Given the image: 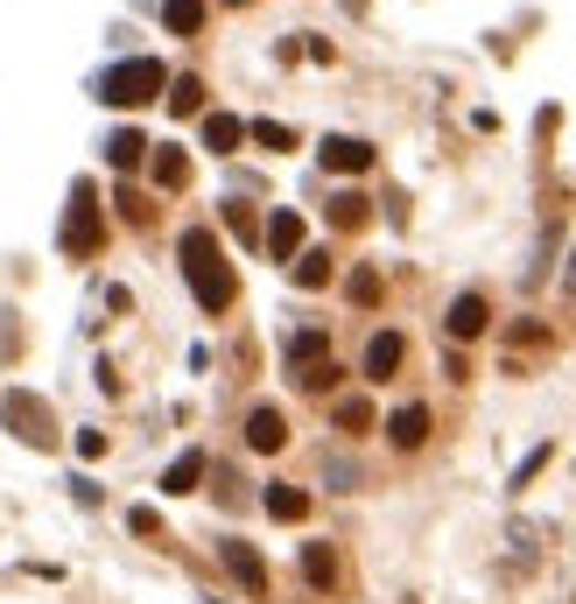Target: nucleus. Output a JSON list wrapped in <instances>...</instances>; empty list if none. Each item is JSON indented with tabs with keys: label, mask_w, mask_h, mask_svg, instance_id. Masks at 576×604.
Here are the masks:
<instances>
[{
	"label": "nucleus",
	"mask_w": 576,
	"mask_h": 604,
	"mask_svg": "<svg viewBox=\"0 0 576 604\" xmlns=\"http://www.w3.org/2000/svg\"><path fill=\"white\" fill-rule=\"evenodd\" d=\"M183 274H190V295H198L204 310H233L239 281H233V268H225V254H218L211 233H183Z\"/></svg>",
	"instance_id": "f257e3e1"
},
{
	"label": "nucleus",
	"mask_w": 576,
	"mask_h": 604,
	"mask_svg": "<svg viewBox=\"0 0 576 604\" xmlns=\"http://www.w3.org/2000/svg\"><path fill=\"white\" fill-rule=\"evenodd\" d=\"M92 91H99L106 106H148L162 91V64H156V56H120V64L99 71V85H92Z\"/></svg>",
	"instance_id": "f03ea898"
},
{
	"label": "nucleus",
	"mask_w": 576,
	"mask_h": 604,
	"mask_svg": "<svg viewBox=\"0 0 576 604\" xmlns=\"http://www.w3.org/2000/svg\"><path fill=\"white\" fill-rule=\"evenodd\" d=\"M99 247V212H92V191L78 183V197H71V218H64V254H92Z\"/></svg>",
	"instance_id": "7ed1b4c3"
},
{
	"label": "nucleus",
	"mask_w": 576,
	"mask_h": 604,
	"mask_svg": "<svg viewBox=\"0 0 576 604\" xmlns=\"http://www.w3.org/2000/svg\"><path fill=\"white\" fill-rule=\"evenodd\" d=\"M323 169H338V176H359V169H373V148L352 141V134H331V141H323Z\"/></svg>",
	"instance_id": "20e7f679"
},
{
	"label": "nucleus",
	"mask_w": 576,
	"mask_h": 604,
	"mask_svg": "<svg viewBox=\"0 0 576 604\" xmlns=\"http://www.w3.org/2000/svg\"><path fill=\"white\" fill-rule=\"evenodd\" d=\"M218 556H225V570H233L246 591H267V562L246 549V541H218Z\"/></svg>",
	"instance_id": "39448f33"
},
{
	"label": "nucleus",
	"mask_w": 576,
	"mask_h": 604,
	"mask_svg": "<svg viewBox=\"0 0 576 604\" xmlns=\"http://www.w3.org/2000/svg\"><path fill=\"white\" fill-rule=\"evenodd\" d=\"M246 443H254V450H281L288 443L281 408H254V414H246Z\"/></svg>",
	"instance_id": "423d86ee"
},
{
	"label": "nucleus",
	"mask_w": 576,
	"mask_h": 604,
	"mask_svg": "<svg viewBox=\"0 0 576 604\" xmlns=\"http://www.w3.org/2000/svg\"><path fill=\"white\" fill-rule=\"evenodd\" d=\"M296 247H302V218H296V212H275V218H267V254H275V260H296Z\"/></svg>",
	"instance_id": "0eeeda50"
},
{
	"label": "nucleus",
	"mask_w": 576,
	"mask_h": 604,
	"mask_svg": "<svg viewBox=\"0 0 576 604\" xmlns=\"http://www.w3.org/2000/svg\"><path fill=\"white\" fill-rule=\"evenodd\" d=\"M486 324H492L486 295H457V302H450V337H478Z\"/></svg>",
	"instance_id": "6e6552de"
},
{
	"label": "nucleus",
	"mask_w": 576,
	"mask_h": 604,
	"mask_svg": "<svg viewBox=\"0 0 576 604\" xmlns=\"http://www.w3.org/2000/svg\"><path fill=\"white\" fill-rule=\"evenodd\" d=\"M198 478H204V450H183V457L162 471V493L183 499V493H198Z\"/></svg>",
	"instance_id": "1a4fd4ad"
},
{
	"label": "nucleus",
	"mask_w": 576,
	"mask_h": 604,
	"mask_svg": "<svg viewBox=\"0 0 576 604\" xmlns=\"http://www.w3.org/2000/svg\"><path fill=\"white\" fill-rule=\"evenodd\" d=\"M8 422H14V429H22V436H29V443H50V429H43V422H50V414H43V408H35V401H29V393H8Z\"/></svg>",
	"instance_id": "9d476101"
},
{
	"label": "nucleus",
	"mask_w": 576,
	"mask_h": 604,
	"mask_svg": "<svg viewBox=\"0 0 576 604\" xmlns=\"http://www.w3.org/2000/svg\"><path fill=\"white\" fill-rule=\"evenodd\" d=\"M401 352H408V345H401V337H394V331H380V337H373V345H366V380H387V373L401 366Z\"/></svg>",
	"instance_id": "9b49d317"
},
{
	"label": "nucleus",
	"mask_w": 576,
	"mask_h": 604,
	"mask_svg": "<svg viewBox=\"0 0 576 604\" xmlns=\"http://www.w3.org/2000/svg\"><path fill=\"white\" fill-rule=\"evenodd\" d=\"M267 514H275V520H302V514H310V493H302V485H267Z\"/></svg>",
	"instance_id": "f8f14e48"
},
{
	"label": "nucleus",
	"mask_w": 576,
	"mask_h": 604,
	"mask_svg": "<svg viewBox=\"0 0 576 604\" xmlns=\"http://www.w3.org/2000/svg\"><path fill=\"white\" fill-rule=\"evenodd\" d=\"M239 141H246V127L233 120V112H211V120H204V148H218V155H233Z\"/></svg>",
	"instance_id": "ddd939ff"
},
{
	"label": "nucleus",
	"mask_w": 576,
	"mask_h": 604,
	"mask_svg": "<svg viewBox=\"0 0 576 604\" xmlns=\"http://www.w3.org/2000/svg\"><path fill=\"white\" fill-rule=\"evenodd\" d=\"M162 22H169V35H198L204 29V0H162Z\"/></svg>",
	"instance_id": "4468645a"
},
{
	"label": "nucleus",
	"mask_w": 576,
	"mask_h": 604,
	"mask_svg": "<svg viewBox=\"0 0 576 604\" xmlns=\"http://www.w3.org/2000/svg\"><path fill=\"white\" fill-rule=\"evenodd\" d=\"M387 429H394V443H401V450H415L422 436H429V408H401Z\"/></svg>",
	"instance_id": "2eb2a0df"
},
{
	"label": "nucleus",
	"mask_w": 576,
	"mask_h": 604,
	"mask_svg": "<svg viewBox=\"0 0 576 604\" xmlns=\"http://www.w3.org/2000/svg\"><path fill=\"white\" fill-rule=\"evenodd\" d=\"M141 155H148V141L134 134V127H120V134L106 141V162H113V169H134V162H141Z\"/></svg>",
	"instance_id": "dca6fc26"
},
{
	"label": "nucleus",
	"mask_w": 576,
	"mask_h": 604,
	"mask_svg": "<svg viewBox=\"0 0 576 604\" xmlns=\"http://www.w3.org/2000/svg\"><path fill=\"white\" fill-rule=\"evenodd\" d=\"M296 281H302V289H323V281H331V254H302L296 260Z\"/></svg>",
	"instance_id": "f3484780"
},
{
	"label": "nucleus",
	"mask_w": 576,
	"mask_h": 604,
	"mask_svg": "<svg viewBox=\"0 0 576 604\" xmlns=\"http://www.w3.org/2000/svg\"><path fill=\"white\" fill-rule=\"evenodd\" d=\"M183 176H190V162L177 155V148H162V155H156V183H162V191H177Z\"/></svg>",
	"instance_id": "a211bd4d"
},
{
	"label": "nucleus",
	"mask_w": 576,
	"mask_h": 604,
	"mask_svg": "<svg viewBox=\"0 0 576 604\" xmlns=\"http://www.w3.org/2000/svg\"><path fill=\"white\" fill-rule=\"evenodd\" d=\"M288 358H296V373H310L317 358H323V331H302L296 345H288Z\"/></svg>",
	"instance_id": "6ab92c4d"
},
{
	"label": "nucleus",
	"mask_w": 576,
	"mask_h": 604,
	"mask_svg": "<svg viewBox=\"0 0 576 604\" xmlns=\"http://www.w3.org/2000/svg\"><path fill=\"white\" fill-rule=\"evenodd\" d=\"M302 576H310V583H331V576H338L331 549H317V541H310V549H302Z\"/></svg>",
	"instance_id": "aec40b11"
},
{
	"label": "nucleus",
	"mask_w": 576,
	"mask_h": 604,
	"mask_svg": "<svg viewBox=\"0 0 576 604\" xmlns=\"http://www.w3.org/2000/svg\"><path fill=\"white\" fill-rule=\"evenodd\" d=\"M204 106V85L198 78H177V85H169V112H198Z\"/></svg>",
	"instance_id": "412c9836"
},
{
	"label": "nucleus",
	"mask_w": 576,
	"mask_h": 604,
	"mask_svg": "<svg viewBox=\"0 0 576 604\" xmlns=\"http://www.w3.org/2000/svg\"><path fill=\"white\" fill-rule=\"evenodd\" d=\"M254 141H260V148H296V134H288L281 120H254Z\"/></svg>",
	"instance_id": "4be33fe9"
},
{
	"label": "nucleus",
	"mask_w": 576,
	"mask_h": 604,
	"mask_svg": "<svg viewBox=\"0 0 576 604\" xmlns=\"http://www.w3.org/2000/svg\"><path fill=\"white\" fill-rule=\"evenodd\" d=\"M338 422L344 429H373V408L366 401H338Z\"/></svg>",
	"instance_id": "5701e85b"
},
{
	"label": "nucleus",
	"mask_w": 576,
	"mask_h": 604,
	"mask_svg": "<svg viewBox=\"0 0 576 604\" xmlns=\"http://www.w3.org/2000/svg\"><path fill=\"white\" fill-rule=\"evenodd\" d=\"M352 302H380V274L359 268V274H352Z\"/></svg>",
	"instance_id": "b1692460"
},
{
	"label": "nucleus",
	"mask_w": 576,
	"mask_h": 604,
	"mask_svg": "<svg viewBox=\"0 0 576 604\" xmlns=\"http://www.w3.org/2000/svg\"><path fill=\"white\" fill-rule=\"evenodd\" d=\"M331 218H338V225H359V218H366V197H338Z\"/></svg>",
	"instance_id": "393cba45"
},
{
	"label": "nucleus",
	"mask_w": 576,
	"mask_h": 604,
	"mask_svg": "<svg viewBox=\"0 0 576 604\" xmlns=\"http://www.w3.org/2000/svg\"><path fill=\"white\" fill-rule=\"evenodd\" d=\"M569 289H576V268H569Z\"/></svg>",
	"instance_id": "a878e982"
}]
</instances>
